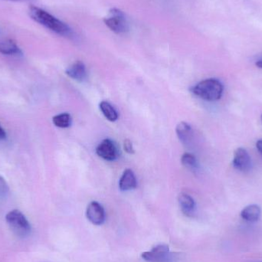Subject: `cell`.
<instances>
[{"label": "cell", "instance_id": "7a4b0ae2", "mask_svg": "<svg viewBox=\"0 0 262 262\" xmlns=\"http://www.w3.org/2000/svg\"><path fill=\"white\" fill-rule=\"evenodd\" d=\"M195 96L207 101H216L221 99L224 92V86L215 78H208L200 81L191 89Z\"/></svg>", "mask_w": 262, "mask_h": 262}, {"label": "cell", "instance_id": "ac0fdd59", "mask_svg": "<svg viewBox=\"0 0 262 262\" xmlns=\"http://www.w3.org/2000/svg\"><path fill=\"white\" fill-rule=\"evenodd\" d=\"M9 188L5 179L0 176V200L7 197L9 194Z\"/></svg>", "mask_w": 262, "mask_h": 262}, {"label": "cell", "instance_id": "d6986e66", "mask_svg": "<svg viewBox=\"0 0 262 262\" xmlns=\"http://www.w3.org/2000/svg\"><path fill=\"white\" fill-rule=\"evenodd\" d=\"M124 150L129 154H134V146H133L132 143L130 140L127 139V140H124Z\"/></svg>", "mask_w": 262, "mask_h": 262}, {"label": "cell", "instance_id": "e0dca14e", "mask_svg": "<svg viewBox=\"0 0 262 262\" xmlns=\"http://www.w3.org/2000/svg\"><path fill=\"white\" fill-rule=\"evenodd\" d=\"M181 163L183 166L189 170L195 171L198 169L199 165L196 158L195 156L189 152L183 154L181 158Z\"/></svg>", "mask_w": 262, "mask_h": 262}, {"label": "cell", "instance_id": "9a60e30c", "mask_svg": "<svg viewBox=\"0 0 262 262\" xmlns=\"http://www.w3.org/2000/svg\"><path fill=\"white\" fill-rule=\"evenodd\" d=\"M100 110L108 121L114 122L118 119V112L114 108L113 106L107 101H101L100 103Z\"/></svg>", "mask_w": 262, "mask_h": 262}, {"label": "cell", "instance_id": "30bf717a", "mask_svg": "<svg viewBox=\"0 0 262 262\" xmlns=\"http://www.w3.org/2000/svg\"><path fill=\"white\" fill-rule=\"evenodd\" d=\"M137 186L135 174L130 169L123 172L119 181V187L121 191H130L135 189Z\"/></svg>", "mask_w": 262, "mask_h": 262}, {"label": "cell", "instance_id": "44dd1931", "mask_svg": "<svg viewBox=\"0 0 262 262\" xmlns=\"http://www.w3.org/2000/svg\"><path fill=\"white\" fill-rule=\"evenodd\" d=\"M256 147L258 152L262 154V140H258L256 143Z\"/></svg>", "mask_w": 262, "mask_h": 262}, {"label": "cell", "instance_id": "6da1fadb", "mask_svg": "<svg viewBox=\"0 0 262 262\" xmlns=\"http://www.w3.org/2000/svg\"><path fill=\"white\" fill-rule=\"evenodd\" d=\"M29 13L34 21L39 23L52 32L61 36H69L72 35V29L66 23L58 19L49 12H46L44 9L36 6H31L29 8Z\"/></svg>", "mask_w": 262, "mask_h": 262}, {"label": "cell", "instance_id": "603a6c76", "mask_svg": "<svg viewBox=\"0 0 262 262\" xmlns=\"http://www.w3.org/2000/svg\"><path fill=\"white\" fill-rule=\"evenodd\" d=\"M6 1L20 2V1H29V0H6Z\"/></svg>", "mask_w": 262, "mask_h": 262}, {"label": "cell", "instance_id": "8992f818", "mask_svg": "<svg viewBox=\"0 0 262 262\" xmlns=\"http://www.w3.org/2000/svg\"><path fill=\"white\" fill-rule=\"evenodd\" d=\"M142 258L148 262H170L169 246L164 244L158 245L150 251L143 252Z\"/></svg>", "mask_w": 262, "mask_h": 262}, {"label": "cell", "instance_id": "8fae6325", "mask_svg": "<svg viewBox=\"0 0 262 262\" xmlns=\"http://www.w3.org/2000/svg\"><path fill=\"white\" fill-rule=\"evenodd\" d=\"M261 207L258 205H249L242 210L241 217L245 221L249 223H255L259 220L261 216Z\"/></svg>", "mask_w": 262, "mask_h": 262}, {"label": "cell", "instance_id": "277c9868", "mask_svg": "<svg viewBox=\"0 0 262 262\" xmlns=\"http://www.w3.org/2000/svg\"><path fill=\"white\" fill-rule=\"evenodd\" d=\"M104 21L106 26L115 33H126L129 31L128 21L125 14L116 8L109 11V15L104 18Z\"/></svg>", "mask_w": 262, "mask_h": 262}, {"label": "cell", "instance_id": "9c48e42d", "mask_svg": "<svg viewBox=\"0 0 262 262\" xmlns=\"http://www.w3.org/2000/svg\"><path fill=\"white\" fill-rule=\"evenodd\" d=\"M66 75L75 81L82 82L87 78V70L84 63L81 61H75L66 71Z\"/></svg>", "mask_w": 262, "mask_h": 262}, {"label": "cell", "instance_id": "cb8c5ba5", "mask_svg": "<svg viewBox=\"0 0 262 262\" xmlns=\"http://www.w3.org/2000/svg\"><path fill=\"white\" fill-rule=\"evenodd\" d=\"M261 123H262V115H261Z\"/></svg>", "mask_w": 262, "mask_h": 262}, {"label": "cell", "instance_id": "5b68a950", "mask_svg": "<svg viewBox=\"0 0 262 262\" xmlns=\"http://www.w3.org/2000/svg\"><path fill=\"white\" fill-rule=\"evenodd\" d=\"M96 154L107 161H115L120 155L118 146L110 139H104L99 143L96 149Z\"/></svg>", "mask_w": 262, "mask_h": 262}, {"label": "cell", "instance_id": "ba28073f", "mask_svg": "<svg viewBox=\"0 0 262 262\" xmlns=\"http://www.w3.org/2000/svg\"><path fill=\"white\" fill-rule=\"evenodd\" d=\"M86 215L88 220L96 226H101L105 221V212L104 208L98 202H92L88 206Z\"/></svg>", "mask_w": 262, "mask_h": 262}, {"label": "cell", "instance_id": "2e32d148", "mask_svg": "<svg viewBox=\"0 0 262 262\" xmlns=\"http://www.w3.org/2000/svg\"><path fill=\"white\" fill-rule=\"evenodd\" d=\"M72 117L69 114L63 113L56 115L52 118V122L60 128H67L72 125Z\"/></svg>", "mask_w": 262, "mask_h": 262}, {"label": "cell", "instance_id": "7402d4cb", "mask_svg": "<svg viewBox=\"0 0 262 262\" xmlns=\"http://www.w3.org/2000/svg\"><path fill=\"white\" fill-rule=\"evenodd\" d=\"M257 67L260 68V69H262V59L258 60L256 62Z\"/></svg>", "mask_w": 262, "mask_h": 262}, {"label": "cell", "instance_id": "52a82bcc", "mask_svg": "<svg viewBox=\"0 0 262 262\" xmlns=\"http://www.w3.org/2000/svg\"><path fill=\"white\" fill-rule=\"evenodd\" d=\"M232 164L235 169L240 172H249L252 167V160L249 152L243 147L235 149L234 152Z\"/></svg>", "mask_w": 262, "mask_h": 262}, {"label": "cell", "instance_id": "ffe728a7", "mask_svg": "<svg viewBox=\"0 0 262 262\" xmlns=\"http://www.w3.org/2000/svg\"><path fill=\"white\" fill-rule=\"evenodd\" d=\"M6 138V133L4 129L0 126V141Z\"/></svg>", "mask_w": 262, "mask_h": 262}, {"label": "cell", "instance_id": "7c38bea8", "mask_svg": "<svg viewBox=\"0 0 262 262\" xmlns=\"http://www.w3.org/2000/svg\"><path fill=\"white\" fill-rule=\"evenodd\" d=\"M179 203L182 212L185 215L187 216L193 215L195 209V203L192 196L186 193L180 194L179 196Z\"/></svg>", "mask_w": 262, "mask_h": 262}, {"label": "cell", "instance_id": "d4e9b609", "mask_svg": "<svg viewBox=\"0 0 262 262\" xmlns=\"http://www.w3.org/2000/svg\"><path fill=\"white\" fill-rule=\"evenodd\" d=\"M262 262V261H261Z\"/></svg>", "mask_w": 262, "mask_h": 262}, {"label": "cell", "instance_id": "3957f363", "mask_svg": "<svg viewBox=\"0 0 262 262\" xmlns=\"http://www.w3.org/2000/svg\"><path fill=\"white\" fill-rule=\"evenodd\" d=\"M6 220L11 230L14 234L20 238L29 236L32 231L30 223L26 217L19 210L14 209L8 212L6 215Z\"/></svg>", "mask_w": 262, "mask_h": 262}, {"label": "cell", "instance_id": "5bb4252c", "mask_svg": "<svg viewBox=\"0 0 262 262\" xmlns=\"http://www.w3.org/2000/svg\"><path fill=\"white\" fill-rule=\"evenodd\" d=\"M0 53L6 55H20L21 50L13 40L6 39L0 41Z\"/></svg>", "mask_w": 262, "mask_h": 262}, {"label": "cell", "instance_id": "4fadbf2b", "mask_svg": "<svg viewBox=\"0 0 262 262\" xmlns=\"http://www.w3.org/2000/svg\"><path fill=\"white\" fill-rule=\"evenodd\" d=\"M177 137L183 144H189L192 140V129L190 124L186 122H180L177 126Z\"/></svg>", "mask_w": 262, "mask_h": 262}]
</instances>
